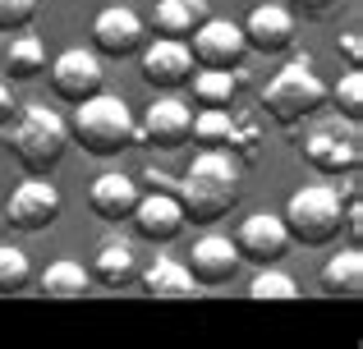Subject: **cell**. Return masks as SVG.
<instances>
[{"mask_svg":"<svg viewBox=\"0 0 363 349\" xmlns=\"http://www.w3.org/2000/svg\"><path fill=\"white\" fill-rule=\"evenodd\" d=\"M240 161L225 147H203L189 161L184 179H175V198L184 207V221L194 225H212L240 202Z\"/></svg>","mask_w":363,"mask_h":349,"instance_id":"cell-1","label":"cell"},{"mask_svg":"<svg viewBox=\"0 0 363 349\" xmlns=\"http://www.w3.org/2000/svg\"><path fill=\"white\" fill-rule=\"evenodd\" d=\"M322 101H327V83H322L318 64L308 51H294L281 69L272 74V83L262 88V115L281 129H299L308 115H318Z\"/></svg>","mask_w":363,"mask_h":349,"instance_id":"cell-2","label":"cell"},{"mask_svg":"<svg viewBox=\"0 0 363 349\" xmlns=\"http://www.w3.org/2000/svg\"><path fill=\"white\" fill-rule=\"evenodd\" d=\"M69 125V138L83 147L88 156L106 161V156H120L124 147H133V110L129 101L116 97V92L97 88L92 97L74 101V115L65 120Z\"/></svg>","mask_w":363,"mask_h":349,"instance_id":"cell-3","label":"cell"},{"mask_svg":"<svg viewBox=\"0 0 363 349\" xmlns=\"http://www.w3.org/2000/svg\"><path fill=\"white\" fill-rule=\"evenodd\" d=\"M9 152L28 175H51L60 166L65 147H69V125L65 115H55L51 106H18L9 120Z\"/></svg>","mask_w":363,"mask_h":349,"instance_id":"cell-4","label":"cell"},{"mask_svg":"<svg viewBox=\"0 0 363 349\" xmlns=\"http://www.w3.org/2000/svg\"><path fill=\"white\" fill-rule=\"evenodd\" d=\"M281 221L290 230V244L322 248L345 230V198L331 184H299L290 193V202L281 207Z\"/></svg>","mask_w":363,"mask_h":349,"instance_id":"cell-5","label":"cell"},{"mask_svg":"<svg viewBox=\"0 0 363 349\" xmlns=\"http://www.w3.org/2000/svg\"><path fill=\"white\" fill-rule=\"evenodd\" d=\"M303 161L313 166L318 175H354L359 161H363V138H359V125L354 120H322L303 134L299 143Z\"/></svg>","mask_w":363,"mask_h":349,"instance_id":"cell-6","label":"cell"},{"mask_svg":"<svg viewBox=\"0 0 363 349\" xmlns=\"http://www.w3.org/2000/svg\"><path fill=\"white\" fill-rule=\"evenodd\" d=\"M194 134V106L179 92H157L143 120H133V143H152L161 152H175Z\"/></svg>","mask_w":363,"mask_h":349,"instance_id":"cell-7","label":"cell"},{"mask_svg":"<svg viewBox=\"0 0 363 349\" xmlns=\"http://www.w3.org/2000/svg\"><path fill=\"white\" fill-rule=\"evenodd\" d=\"M138 69H143V83L152 92H179L194 74V51H189L184 37H147L138 51Z\"/></svg>","mask_w":363,"mask_h":349,"instance_id":"cell-8","label":"cell"},{"mask_svg":"<svg viewBox=\"0 0 363 349\" xmlns=\"http://www.w3.org/2000/svg\"><path fill=\"white\" fill-rule=\"evenodd\" d=\"M189 51H194V64H203V69H240V60L248 55V42H244V28L235 18L207 14L189 33Z\"/></svg>","mask_w":363,"mask_h":349,"instance_id":"cell-9","label":"cell"},{"mask_svg":"<svg viewBox=\"0 0 363 349\" xmlns=\"http://www.w3.org/2000/svg\"><path fill=\"white\" fill-rule=\"evenodd\" d=\"M60 202H65L60 188H55L46 175H33V179H23V184L5 198V221L14 225L18 234H37V230H46V225L60 216Z\"/></svg>","mask_w":363,"mask_h":349,"instance_id":"cell-10","label":"cell"},{"mask_svg":"<svg viewBox=\"0 0 363 349\" xmlns=\"http://www.w3.org/2000/svg\"><path fill=\"white\" fill-rule=\"evenodd\" d=\"M143 42H147V23H143L138 9L106 5L92 18V51L106 55V60H129V55L143 51Z\"/></svg>","mask_w":363,"mask_h":349,"instance_id":"cell-11","label":"cell"},{"mask_svg":"<svg viewBox=\"0 0 363 349\" xmlns=\"http://www.w3.org/2000/svg\"><path fill=\"white\" fill-rule=\"evenodd\" d=\"M129 225L147 244H170V239L184 234L189 221H184V207H179V198L170 188H143L133 212H129Z\"/></svg>","mask_w":363,"mask_h":349,"instance_id":"cell-12","label":"cell"},{"mask_svg":"<svg viewBox=\"0 0 363 349\" xmlns=\"http://www.w3.org/2000/svg\"><path fill=\"white\" fill-rule=\"evenodd\" d=\"M240 262L244 258H240V248H235L230 234L207 230V234H198V239H194L184 267H189V276L198 280V290H216V285H230V280H235Z\"/></svg>","mask_w":363,"mask_h":349,"instance_id":"cell-13","label":"cell"},{"mask_svg":"<svg viewBox=\"0 0 363 349\" xmlns=\"http://www.w3.org/2000/svg\"><path fill=\"white\" fill-rule=\"evenodd\" d=\"M106 83V69H101V55L92 46H69L51 60V88L60 101H83Z\"/></svg>","mask_w":363,"mask_h":349,"instance_id":"cell-14","label":"cell"},{"mask_svg":"<svg viewBox=\"0 0 363 349\" xmlns=\"http://www.w3.org/2000/svg\"><path fill=\"white\" fill-rule=\"evenodd\" d=\"M235 248H240V258L257 262V267H267V262H281L285 248H290V230H285L281 212H248L240 221V230H235Z\"/></svg>","mask_w":363,"mask_h":349,"instance_id":"cell-15","label":"cell"},{"mask_svg":"<svg viewBox=\"0 0 363 349\" xmlns=\"http://www.w3.org/2000/svg\"><path fill=\"white\" fill-rule=\"evenodd\" d=\"M244 42H248V51H257V55H281V51H290L294 46V33H299V23H294V14L285 5H253L248 9V18H244Z\"/></svg>","mask_w":363,"mask_h":349,"instance_id":"cell-16","label":"cell"},{"mask_svg":"<svg viewBox=\"0 0 363 349\" xmlns=\"http://www.w3.org/2000/svg\"><path fill=\"white\" fill-rule=\"evenodd\" d=\"M138 193H143V188H138V179H133V175H124V171H101L97 179H92V188H88V207L101 216V221L120 225V221H129Z\"/></svg>","mask_w":363,"mask_h":349,"instance_id":"cell-17","label":"cell"},{"mask_svg":"<svg viewBox=\"0 0 363 349\" xmlns=\"http://www.w3.org/2000/svg\"><path fill=\"white\" fill-rule=\"evenodd\" d=\"M138 290L147 299H161V304H179V299L203 294L198 280L189 276V267H184V262H175V258H152L147 267L138 271Z\"/></svg>","mask_w":363,"mask_h":349,"instance_id":"cell-18","label":"cell"},{"mask_svg":"<svg viewBox=\"0 0 363 349\" xmlns=\"http://www.w3.org/2000/svg\"><path fill=\"white\" fill-rule=\"evenodd\" d=\"M37 294L42 299H55V304H74V299L92 294V276L83 262L74 258H55L42 267V276H37Z\"/></svg>","mask_w":363,"mask_h":349,"instance_id":"cell-19","label":"cell"},{"mask_svg":"<svg viewBox=\"0 0 363 349\" xmlns=\"http://www.w3.org/2000/svg\"><path fill=\"white\" fill-rule=\"evenodd\" d=\"M322 294L327 299H363V248L350 244V248L331 253L327 267H322Z\"/></svg>","mask_w":363,"mask_h":349,"instance_id":"cell-20","label":"cell"},{"mask_svg":"<svg viewBox=\"0 0 363 349\" xmlns=\"http://www.w3.org/2000/svg\"><path fill=\"white\" fill-rule=\"evenodd\" d=\"M267 147V115L257 106H244V110H230V138H225V152L235 156L240 166L257 161Z\"/></svg>","mask_w":363,"mask_h":349,"instance_id":"cell-21","label":"cell"},{"mask_svg":"<svg viewBox=\"0 0 363 349\" xmlns=\"http://www.w3.org/2000/svg\"><path fill=\"white\" fill-rule=\"evenodd\" d=\"M88 276L92 280H101V285H129L133 276H138V253H133V244L129 239H106L97 248V258H92V267H88Z\"/></svg>","mask_w":363,"mask_h":349,"instance_id":"cell-22","label":"cell"},{"mask_svg":"<svg viewBox=\"0 0 363 349\" xmlns=\"http://www.w3.org/2000/svg\"><path fill=\"white\" fill-rule=\"evenodd\" d=\"M184 88H194L198 106H235V97H240V69H203V64H194Z\"/></svg>","mask_w":363,"mask_h":349,"instance_id":"cell-23","label":"cell"},{"mask_svg":"<svg viewBox=\"0 0 363 349\" xmlns=\"http://www.w3.org/2000/svg\"><path fill=\"white\" fill-rule=\"evenodd\" d=\"M207 14H212L207 0H157V9H152V28H157L161 37H184V42H189V33H194Z\"/></svg>","mask_w":363,"mask_h":349,"instance_id":"cell-24","label":"cell"},{"mask_svg":"<svg viewBox=\"0 0 363 349\" xmlns=\"http://www.w3.org/2000/svg\"><path fill=\"white\" fill-rule=\"evenodd\" d=\"M5 69H9V79H37V74L46 69V46H42V37L37 33H23L18 28L14 37H9V46H5Z\"/></svg>","mask_w":363,"mask_h":349,"instance_id":"cell-25","label":"cell"},{"mask_svg":"<svg viewBox=\"0 0 363 349\" xmlns=\"http://www.w3.org/2000/svg\"><path fill=\"white\" fill-rule=\"evenodd\" d=\"M244 294L253 299V304H294V299H299V280H294L290 271H281L276 262H267V267L248 280Z\"/></svg>","mask_w":363,"mask_h":349,"instance_id":"cell-26","label":"cell"},{"mask_svg":"<svg viewBox=\"0 0 363 349\" xmlns=\"http://www.w3.org/2000/svg\"><path fill=\"white\" fill-rule=\"evenodd\" d=\"M189 138H198L203 147H225V138H230V106H198Z\"/></svg>","mask_w":363,"mask_h":349,"instance_id":"cell-27","label":"cell"},{"mask_svg":"<svg viewBox=\"0 0 363 349\" xmlns=\"http://www.w3.org/2000/svg\"><path fill=\"white\" fill-rule=\"evenodd\" d=\"M327 97L336 101V115L340 120H363V69H350L336 79V88H327Z\"/></svg>","mask_w":363,"mask_h":349,"instance_id":"cell-28","label":"cell"},{"mask_svg":"<svg viewBox=\"0 0 363 349\" xmlns=\"http://www.w3.org/2000/svg\"><path fill=\"white\" fill-rule=\"evenodd\" d=\"M33 280V262L23 248L14 244H0V294H18V290Z\"/></svg>","mask_w":363,"mask_h":349,"instance_id":"cell-29","label":"cell"},{"mask_svg":"<svg viewBox=\"0 0 363 349\" xmlns=\"http://www.w3.org/2000/svg\"><path fill=\"white\" fill-rule=\"evenodd\" d=\"M37 18V0H0V28L5 33H18Z\"/></svg>","mask_w":363,"mask_h":349,"instance_id":"cell-30","label":"cell"},{"mask_svg":"<svg viewBox=\"0 0 363 349\" xmlns=\"http://www.w3.org/2000/svg\"><path fill=\"white\" fill-rule=\"evenodd\" d=\"M340 55H345L350 69H363V37L359 33H345V37H340Z\"/></svg>","mask_w":363,"mask_h":349,"instance_id":"cell-31","label":"cell"},{"mask_svg":"<svg viewBox=\"0 0 363 349\" xmlns=\"http://www.w3.org/2000/svg\"><path fill=\"white\" fill-rule=\"evenodd\" d=\"M345 230L354 234V244L363 239V202L359 198H345Z\"/></svg>","mask_w":363,"mask_h":349,"instance_id":"cell-32","label":"cell"},{"mask_svg":"<svg viewBox=\"0 0 363 349\" xmlns=\"http://www.w3.org/2000/svg\"><path fill=\"white\" fill-rule=\"evenodd\" d=\"M336 5H340V0H294V9H299L303 18H327Z\"/></svg>","mask_w":363,"mask_h":349,"instance_id":"cell-33","label":"cell"},{"mask_svg":"<svg viewBox=\"0 0 363 349\" xmlns=\"http://www.w3.org/2000/svg\"><path fill=\"white\" fill-rule=\"evenodd\" d=\"M138 179H143V188H170V193H175V179H170L166 171H157V166H147Z\"/></svg>","mask_w":363,"mask_h":349,"instance_id":"cell-34","label":"cell"},{"mask_svg":"<svg viewBox=\"0 0 363 349\" xmlns=\"http://www.w3.org/2000/svg\"><path fill=\"white\" fill-rule=\"evenodd\" d=\"M14 110H18V101H14V92H9V83L0 79V129L14 120Z\"/></svg>","mask_w":363,"mask_h":349,"instance_id":"cell-35","label":"cell"}]
</instances>
